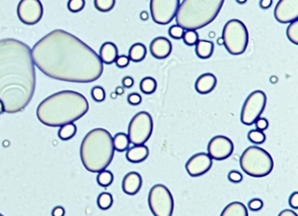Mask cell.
Masks as SVG:
<instances>
[{"label": "cell", "mask_w": 298, "mask_h": 216, "mask_svg": "<svg viewBox=\"0 0 298 216\" xmlns=\"http://www.w3.org/2000/svg\"><path fill=\"white\" fill-rule=\"evenodd\" d=\"M184 33H185V30L182 27H180L179 25H177V24L171 26L170 30H169L170 36L174 39H181L183 38Z\"/></svg>", "instance_id": "cell-35"}, {"label": "cell", "mask_w": 298, "mask_h": 216, "mask_svg": "<svg viewBox=\"0 0 298 216\" xmlns=\"http://www.w3.org/2000/svg\"><path fill=\"white\" fill-rule=\"evenodd\" d=\"M66 210L63 207H56L52 210V216H65Z\"/></svg>", "instance_id": "cell-42"}, {"label": "cell", "mask_w": 298, "mask_h": 216, "mask_svg": "<svg viewBox=\"0 0 298 216\" xmlns=\"http://www.w3.org/2000/svg\"><path fill=\"white\" fill-rule=\"evenodd\" d=\"M116 65L119 67V68H126L129 66V63H130V59L128 56H119L116 59Z\"/></svg>", "instance_id": "cell-38"}, {"label": "cell", "mask_w": 298, "mask_h": 216, "mask_svg": "<svg viewBox=\"0 0 298 216\" xmlns=\"http://www.w3.org/2000/svg\"><path fill=\"white\" fill-rule=\"evenodd\" d=\"M122 83H123V86L125 88L129 89V88H132L134 81H133V79H132V77L127 76V77L124 78L123 80H122Z\"/></svg>", "instance_id": "cell-43"}, {"label": "cell", "mask_w": 298, "mask_h": 216, "mask_svg": "<svg viewBox=\"0 0 298 216\" xmlns=\"http://www.w3.org/2000/svg\"><path fill=\"white\" fill-rule=\"evenodd\" d=\"M142 97L138 93H132L128 97V103L132 106H138L142 103Z\"/></svg>", "instance_id": "cell-40"}, {"label": "cell", "mask_w": 298, "mask_h": 216, "mask_svg": "<svg viewBox=\"0 0 298 216\" xmlns=\"http://www.w3.org/2000/svg\"><path fill=\"white\" fill-rule=\"evenodd\" d=\"M149 207L154 216H172L174 198L170 190L163 184L154 185L149 192Z\"/></svg>", "instance_id": "cell-8"}, {"label": "cell", "mask_w": 298, "mask_h": 216, "mask_svg": "<svg viewBox=\"0 0 298 216\" xmlns=\"http://www.w3.org/2000/svg\"><path fill=\"white\" fill-rule=\"evenodd\" d=\"M5 113V107L4 104L0 100V113Z\"/></svg>", "instance_id": "cell-47"}, {"label": "cell", "mask_w": 298, "mask_h": 216, "mask_svg": "<svg viewBox=\"0 0 298 216\" xmlns=\"http://www.w3.org/2000/svg\"><path fill=\"white\" fill-rule=\"evenodd\" d=\"M278 216H298V214L295 213L293 210H289V209H285L282 212L279 213Z\"/></svg>", "instance_id": "cell-45"}, {"label": "cell", "mask_w": 298, "mask_h": 216, "mask_svg": "<svg viewBox=\"0 0 298 216\" xmlns=\"http://www.w3.org/2000/svg\"><path fill=\"white\" fill-rule=\"evenodd\" d=\"M225 0H183L175 14V22L187 30L204 28L213 23L222 8Z\"/></svg>", "instance_id": "cell-5"}, {"label": "cell", "mask_w": 298, "mask_h": 216, "mask_svg": "<svg viewBox=\"0 0 298 216\" xmlns=\"http://www.w3.org/2000/svg\"><path fill=\"white\" fill-rule=\"evenodd\" d=\"M275 19L289 24L298 18V0H279L274 10Z\"/></svg>", "instance_id": "cell-15"}, {"label": "cell", "mask_w": 298, "mask_h": 216, "mask_svg": "<svg viewBox=\"0 0 298 216\" xmlns=\"http://www.w3.org/2000/svg\"><path fill=\"white\" fill-rule=\"evenodd\" d=\"M118 90H119V94H122V93H124V89L123 90H122V89H121V88H118Z\"/></svg>", "instance_id": "cell-49"}, {"label": "cell", "mask_w": 298, "mask_h": 216, "mask_svg": "<svg viewBox=\"0 0 298 216\" xmlns=\"http://www.w3.org/2000/svg\"><path fill=\"white\" fill-rule=\"evenodd\" d=\"M127 159L132 164L142 163L149 156V148L145 145H134L127 151Z\"/></svg>", "instance_id": "cell-20"}, {"label": "cell", "mask_w": 298, "mask_h": 216, "mask_svg": "<svg viewBox=\"0 0 298 216\" xmlns=\"http://www.w3.org/2000/svg\"><path fill=\"white\" fill-rule=\"evenodd\" d=\"M89 110L85 97L73 90H63L47 97L39 105L36 114L39 121L48 127H61L74 123Z\"/></svg>", "instance_id": "cell-3"}, {"label": "cell", "mask_w": 298, "mask_h": 216, "mask_svg": "<svg viewBox=\"0 0 298 216\" xmlns=\"http://www.w3.org/2000/svg\"><path fill=\"white\" fill-rule=\"evenodd\" d=\"M182 38H183L185 45L192 47V46L196 45V43L198 42V33L194 30H187V31H185V33H184Z\"/></svg>", "instance_id": "cell-32"}, {"label": "cell", "mask_w": 298, "mask_h": 216, "mask_svg": "<svg viewBox=\"0 0 298 216\" xmlns=\"http://www.w3.org/2000/svg\"><path fill=\"white\" fill-rule=\"evenodd\" d=\"M213 166V159L207 153H198L190 157L185 169L191 177H200L207 174Z\"/></svg>", "instance_id": "cell-14"}, {"label": "cell", "mask_w": 298, "mask_h": 216, "mask_svg": "<svg viewBox=\"0 0 298 216\" xmlns=\"http://www.w3.org/2000/svg\"><path fill=\"white\" fill-rule=\"evenodd\" d=\"M142 186V178L141 174L136 172L128 173L123 179L122 188L124 192L129 196L136 195Z\"/></svg>", "instance_id": "cell-17"}, {"label": "cell", "mask_w": 298, "mask_h": 216, "mask_svg": "<svg viewBox=\"0 0 298 216\" xmlns=\"http://www.w3.org/2000/svg\"><path fill=\"white\" fill-rule=\"evenodd\" d=\"M35 89V65L28 45L15 38L0 39V100L5 113L22 112Z\"/></svg>", "instance_id": "cell-2"}, {"label": "cell", "mask_w": 298, "mask_h": 216, "mask_svg": "<svg viewBox=\"0 0 298 216\" xmlns=\"http://www.w3.org/2000/svg\"><path fill=\"white\" fill-rule=\"evenodd\" d=\"M256 130H259L261 132H264L269 127V122L266 118H258L255 122Z\"/></svg>", "instance_id": "cell-39"}, {"label": "cell", "mask_w": 298, "mask_h": 216, "mask_svg": "<svg viewBox=\"0 0 298 216\" xmlns=\"http://www.w3.org/2000/svg\"><path fill=\"white\" fill-rule=\"evenodd\" d=\"M115 155L113 137L102 128H96L86 134L82 141L80 156L82 163L90 173L107 169Z\"/></svg>", "instance_id": "cell-4"}, {"label": "cell", "mask_w": 298, "mask_h": 216, "mask_svg": "<svg viewBox=\"0 0 298 216\" xmlns=\"http://www.w3.org/2000/svg\"><path fill=\"white\" fill-rule=\"evenodd\" d=\"M32 51L34 65L55 80L90 83L103 73L99 55L71 33L54 30L36 43Z\"/></svg>", "instance_id": "cell-1"}, {"label": "cell", "mask_w": 298, "mask_h": 216, "mask_svg": "<svg viewBox=\"0 0 298 216\" xmlns=\"http://www.w3.org/2000/svg\"><path fill=\"white\" fill-rule=\"evenodd\" d=\"M140 18L142 21H147L149 19V14L147 13L146 11H142V13L140 14Z\"/></svg>", "instance_id": "cell-46"}, {"label": "cell", "mask_w": 298, "mask_h": 216, "mask_svg": "<svg viewBox=\"0 0 298 216\" xmlns=\"http://www.w3.org/2000/svg\"><path fill=\"white\" fill-rule=\"evenodd\" d=\"M267 103V96L261 90H255L247 97L241 112L243 124L250 126L255 124L258 118L263 113Z\"/></svg>", "instance_id": "cell-10"}, {"label": "cell", "mask_w": 298, "mask_h": 216, "mask_svg": "<svg viewBox=\"0 0 298 216\" xmlns=\"http://www.w3.org/2000/svg\"><path fill=\"white\" fill-rule=\"evenodd\" d=\"M99 57L103 64H113L119 57L118 47L113 42H105L99 49Z\"/></svg>", "instance_id": "cell-19"}, {"label": "cell", "mask_w": 298, "mask_h": 216, "mask_svg": "<svg viewBox=\"0 0 298 216\" xmlns=\"http://www.w3.org/2000/svg\"><path fill=\"white\" fill-rule=\"evenodd\" d=\"M153 131L152 115L148 112H139L132 117L128 126L130 143L132 145H144L151 138Z\"/></svg>", "instance_id": "cell-9"}, {"label": "cell", "mask_w": 298, "mask_h": 216, "mask_svg": "<svg viewBox=\"0 0 298 216\" xmlns=\"http://www.w3.org/2000/svg\"><path fill=\"white\" fill-rule=\"evenodd\" d=\"M223 44L233 56H239L246 51L249 34L245 24L240 20H229L225 24L222 33Z\"/></svg>", "instance_id": "cell-7"}, {"label": "cell", "mask_w": 298, "mask_h": 216, "mask_svg": "<svg viewBox=\"0 0 298 216\" xmlns=\"http://www.w3.org/2000/svg\"><path fill=\"white\" fill-rule=\"evenodd\" d=\"M273 0H260V6L262 9H268L272 5Z\"/></svg>", "instance_id": "cell-44"}, {"label": "cell", "mask_w": 298, "mask_h": 216, "mask_svg": "<svg viewBox=\"0 0 298 216\" xmlns=\"http://www.w3.org/2000/svg\"><path fill=\"white\" fill-rule=\"evenodd\" d=\"M146 55V47L142 43H136V44H133L132 47H130L128 57H129L130 61L139 63V62H142L145 58Z\"/></svg>", "instance_id": "cell-23"}, {"label": "cell", "mask_w": 298, "mask_h": 216, "mask_svg": "<svg viewBox=\"0 0 298 216\" xmlns=\"http://www.w3.org/2000/svg\"><path fill=\"white\" fill-rule=\"evenodd\" d=\"M0 216H3V215H1V214H0Z\"/></svg>", "instance_id": "cell-50"}, {"label": "cell", "mask_w": 298, "mask_h": 216, "mask_svg": "<svg viewBox=\"0 0 298 216\" xmlns=\"http://www.w3.org/2000/svg\"><path fill=\"white\" fill-rule=\"evenodd\" d=\"M116 5V0H94L96 9L101 13H108L113 9Z\"/></svg>", "instance_id": "cell-29"}, {"label": "cell", "mask_w": 298, "mask_h": 216, "mask_svg": "<svg viewBox=\"0 0 298 216\" xmlns=\"http://www.w3.org/2000/svg\"><path fill=\"white\" fill-rule=\"evenodd\" d=\"M98 174H99L97 176V182H98L99 186H101L103 188H107L113 182L114 175L110 171L103 170Z\"/></svg>", "instance_id": "cell-27"}, {"label": "cell", "mask_w": 298, "mask_h": 216, "mask_svg": "<svg viewBox=\"0 0 298 216\" xmlns=\"http://www.w3.org/2000/svg\"><path fill=\"white\" fill-rule=\"evenodd\" d=\"M287 36L291 42L298 45V21H294L290 23L287 29Z\"/></svg>", "instance_id": "cell-31"}, {"label": "cell", "mask_w": 298, "mask_h": 216, "mask_svg": "<svg viewBox=\"0 0 298 216\" xmlns=\"http://www.w3.org/2000/svg\"><path fill=\"white\" fill-rule=\"evenodd\" d=\"M234 151V144L227 137H213L208 144V155L216 161H223L230 157Z\"/></svg>", "instance_id": "cell-13"}, {"label": "cell", "mask_w": 298, "mask_h": 216, "mask_svg": "<svg viewBox=\"0 0 298 216\" xmlns=\"http://www.w3.org/2000/svg\"><path fill=\"white\" fill-rule=\"evenodd\" d=\"M214 43L209 40H198L195 45V54L201 59H207L213 56Z\"/></svg>", "instance_id": "cell-21"}, {"label": "cell", "mask_w": 298, "mask_h": 216, "mask_svg": "<svg viewBox=\"0 0 298 216\" xmlns=\"http://www.w3.org/2000/svg\"><path fill=\"white\" fill-rule=\"evenodd\" d=\"M77 132V128L74 123H68L63 125L58 131V137L62 141H69L74 138Z\"/></svg>", "instance_id": "cell-25"}, {"label": "cell", "mask_w": 298, "mask_h": 216, "mask_svg": "<svg viewBox=\"0 0 298 216\" xmlns=\"http://www.w3.org/2000/svg\"><path fill=\"white\" fill-rule=\"evenodd\" d=\"M85 0H69L67 7L72 13H79L85 8Z\"/></svg>", "instance_id": "cell-33"}, {"label": "cell", "mask_w": 298, "mask_h": 216, "mask_svg": "<svg viewBox=\"0 0 298 216\" xmlns=\"http://www.w3.org/2000/svg\"><path fill=\"white\" fill-rule=\"evenodd\" d=\"M140 89L142 93L151 95L154 93L157 89V81L152 77H145L140 83Z\"/></svg>", "instance_id": "cell-26"}, {"label": "cell", "mask_w": 298, "mask_h": 216, "mask_svg": "<svg viewBox=\"0 0 298 216\" xmlns=\"http://www.w3.org/2000/svg\"><path fill=\"white\" fill-rule=\"evenodd\" d=\"M91 97L96 102H102L104 101L106 98V93L102 87L100 86H95L91 89Z\"/></svg>", "instance_id": "cell-34"}, {"label": "cell", "mask_w": 298, "mask_h": 216, "mask_svg": "<svg viewBox=\"0 0 298 216\" xmlns=\"http://www.w3.org/2000/svg\"><path fill=\"white\" fill-rule=\"evenodd\" d=\"M248 207L252 211H260L263 207V202L260 198H254L248 203Z\"/></svg>", "instance_id": "cell-36"}, {"label": "cell", "mask_w": 298, "mask_h": 216, "mask_svg": "<svg viewBox=\"0 0 298 216\" xmlns=\"http://www.w3.org/2000/svg\"><path fill=\"white\" fill-rule=\"evenodd\" d=\"M150 51L152 57L157 59H164L172 52V44L165 37H158L152 40L150 45Z\"/></svg>", "instance_id": "cell-16"}, {"label": "cell", "mask_w": 298, "mask_h": 216, "mask_svg": "<svg viewBox=\"0 0 298 216\" xmlns=\"http://www.w3.org/2000/svg\"><path fill=\"white\" fill-rule=\"evenodd\" d=\"M217 86V78L213 73H204L195 81V90L199 94L206 95L211 93Z\"/></svg>", "instance_id": "cell-18"}, {"label": "cell", "mask_w": 298, "mask_h": 216, "mask_svg": "<svg viewBox=\"0 0 298 216\" xmlns=\"http://www.w3.org/2000/svg\"><path fill=\"white\" fill-rule=\"evenodd\" d=\"M97 204L99 209L108 210L113 205V197L109 192L100 193L97 199Z\"/></svg>", "instance_id": "cell-28"}, {"label": "cell", "mask_w": 298, "mask_h": 216, "mask_svg": "<svg viewBox=\"0 0 298 216\" xmlns=\"http://www.w3.org/2000/svg\"><path fill=\"white\" fill-rule=\"evenodd\" d=\"M238 4H240V5H244V4H246V2H247V0H236Z\"/></svg>", "instance_id": "cell-48"}, {"label": "cell", "mask_w": 298, "mask_h": 216, "mask_svg": "<svg viewBox=\"0 0 298 216\" xmlns=\"http://www.w3.org/2000/svg\"><path fill=\"white\" fill-rule=\"evenodd\" d=\"M20 21L26 25H34L43 16V5L40 0H21L17 6Z\"/></svg>", "instance_id": "cell-12"}, {"label": "cell", "mask_w": 298, "mask_h": 216, "mask_svg": "<svg viewBox=\"0 0 298 216\" xmlns=\"http://www.w3.org/2000/svg\"><path fill=\"white\" fill-rule=\"evenodd\" d=\"M179 5L180 0H151L152 20L161 25L170 24L175 18Z\"/></svg>", "instance_id": "cell-11"}, {"label": "cell", "mask_w": 298, "mask_h": 216, "mask_svg": "<svg viewBox=\"0 0 298 216\" xmlns=\"http://www.w3.org/2000/svg\"><path fill=\"white\" fill-rule=\"evenodd\" d=\"M114 148L118 152H125L128 150L130 145V141L128 134L123 132L117 133L113 138Z\"/></svg>", "instance_id": "cell-24"}, {"label": "cell", "mask_w": 298, "mask_h": 216, "mask_svg": "<svg viewBox=\"0 0 298 216\" xmlns=\"http://www.w3.org/2000/svg\"><path fill=\"white\" fill-rule=\"evenodd\" d=\"M248 140L255 145L263 144L266 141V135L263 132L259 130H252L248 133Z\"/></svg>", "instance_id": "cell-30"}, {"label": "cell", "mask_w": 298, "mask_h": 216, "mask_svg": "<svg viewBox=\"0 0 298 216\" xmlns=\"http://www.w3.org/2000/svg\"><path fill=\"white\" fill-rule=\"evenodd\" d=\"M240 167L247 175L261 178L272 172L274 162L268 151L260 146H251L243 152L240 157Z\"/></svg>", "instance_id": "cell-6"}, {"label": "cell", "mask_w": 298, "mask_h": 216, "mask_svg": "<svg viewBox=\"0 0 298 216\" xmlns=\"http://www.w3.org/2000/svg\"><path fill=\"white\" fill-rule=\"evenodd\" d=\"M220 216H248V211L243 203L232 202L223 209Z\"/></svg>", "instance_id": "cell-22"}, {"label": "cell", "mask_w": 298, "mask_h": 216, "mask_svg": "<svg viewBox=\"0 0 298 216\" xmlns=\"http://www.w3.org/2000/svg\"><path fill=\"white\" fill-rule=\"evenodd\" d=\"M227 178L233 183H239L243 180V175H242L241 173L234 170V171H231V172L228 173Z\"/></svg>", "instance_id": "cell-37"}, {"label": "cell", "mask_w": 298, "mask_h": 216, "mask_svg": "<svg viewBox=\"0 0 298 216\" xmlns=\"http://www.w3.org/2000/svg\"><path fill=\"white\" fill-rule=\"evenodd\" d=\"M289 206L292 207L293 209H298V192L292 193V195L289 197Z\"/></svg>", "instance_id": "cell-41"}]
</instances>
